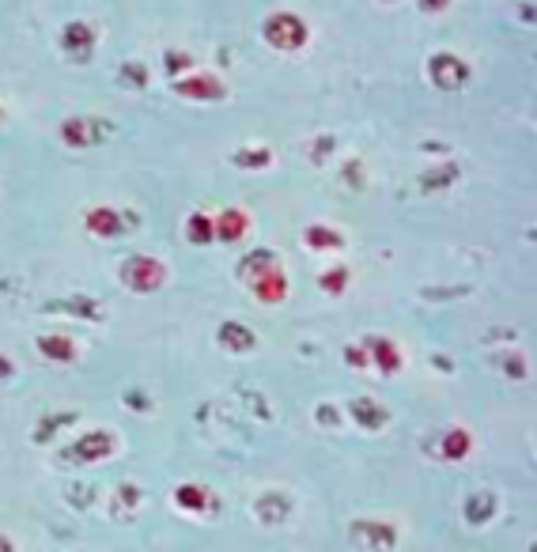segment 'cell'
I'll return each instance as SVG.
<instances>
[{"label":"cell","instance_id":"obj_18","mask_svg":"<svg viewBox=\"0 0 537 552\" xmlns=\"http://www.w3.org/2000/svg\"><path fill=\"white\" fill-rule=\"evenodd\" d=\"M144 503V492H140L137 484H118V492L110 496V515L114 518H129V515H137V507Z\"/></svg>","mask_w":537,"mask_h":552},{"label":"cell","instance_id":"obj_5","mask_svg":"<svg viewBox=\"0 0 537 552\" xmlns=\"http://www.w3.org/2000/svg\"><path fill=\"white\" fill-rule=\"evenodd\" d=\"M133 224H140L137 216H125L122 208H114V205H95L84 212V227L95 235V239H118V235H125Z\"/></svg>","mask_w":537,"mask_h":552},{"label":"cell","instance_id":"obj_34","mask_svg":"<svg viewBox=\"0 0 537 552\" xmlns=\"http://www.w3.org/2000/svg\"><path fill=\"white\" fill-rule=\"evenodd\" d=\"M330 144H333V140H330V137L322 140V144H314V163H322V159L330 156Z\"/></svg>","mask_w":537,"mask_h":552},{"label":"cell","instance_id":"obj_23","mask_svg":"<svg viewBox=\"0 0 537 552\" xmlns=\"http://www.w3.org/2000/svg\"><path fill=\"white\" fill-rule=\"evenodd\" d=\"M231 163L243 167V171H261V167L273 163V152H269L265 144H258V148H235V152H231Z\"/></svg>","mask_w":537,"mask_h":552},{"label":"cell","instance_id":"obj_26","mask_svg":"<svg viewBox=\"0 0 537 552\" xmlns=\"http://www.w3.org/2000/svg\"><path fill=\"white\" fill-rule=\"evenodd\" d=\"M163 69L171 72V76H178V72H197V61L186 50H167L163 53Z\"/></svg>","mask_w":537,"mask_h":552},{"label":"cell","instance_id":"obj_9","mask_svg":"<svg viewBox=\"0 0 537 552\" xmlns=\"http://www.w3.org/2000/svg\"><path fill=\"white\" fill-rule=\"evenodd\" d=\"M352 537L364 545V549H375V552H390L398 545V526L386 522V518H360L352 526Z\"/></svg>","mask_w":537,"mask_h":552},{"label":"cell","instance_id":"obj_3","mask_svg":"<svg viewBox=\"0 0 537 552\" xmlns=\"http://www.w3.org/2000/svg\"><path fill=\"white\" fill-rule=\"evenodd\" d=\"M428 80H432L439 91H462V87L473 80V69L469 61H462L458 53H432L428 57Z\"/></svg>","mask_w":537,"mask_h":552},{"label":"cell","instance_id":"obj_8","mask_svg":"<svg viewBox=\"0 0 537 552\" xmlns=\"http://www.w3.org/2000/svg\"><path fill=\"white\" fill-rule=\"evenodd\" d=\"M174 91L182 99H197V103H220L227 95V84L220 76H212V72H190V76L174 80Z\"/></svg>","mask_w":537,"mask_h":552},{"label":"cell","instance_id":"obj_24","mask_svg":"<svg viewBox=\"0 0 537 552\" xmlns=\"http://www.w3.org/2000/svg\"><path fill=\"white\" fill-rule=\"evenodd\" d=\"M186 242L193 246H212V216L205 212H190V220H186Z\"/></svg>","mask_w":537,"mask_h":552},{"label":"cell","instance_id":"obj_19","mask_svg":"<svg viewBox=\"0 0 537 552\" xmlns=\"http://www.w3.org/2000/svg\"><path fill=\"white\" fill-rule=\"evenodd\" d=\"M439 450H443L447 462H462V458H469V450H473V435L466 428H451V432L443 435Z\"/></svg>","mask_w":537,"mask_h":552},{"label":"cell","instance_id":"obj_16","mask_svg":"<svg viewBox=\"0 0 537 552\" xmlns=\"http://www.w3.org/2000/svg\"><path fill=\"white\" fill-rule=\"evenodd\" d=\"M216 341H220V348H227V352H254V348H258V337H254L250 326H243V322H224Z\"/></svg>","mask_w":537,"mask_h":552},{"label":"cell","instance_id":"obj_14","mask_svg":"<svg viewBox=\"0 0 537 552\" xmlns=\"http://www.w3.org/2000/svg\"><path fill=\"white\" fill-rule=\"evenodd\" d=\"M38 352L50 363H76V356H80V348H76V341H72L69 333H46V337H38Z\"/></svg>","mask_w":537,"mask_h":552},{"label":"cell","instance_id":"obj_25","mask_svg":"<svg viewBox=\"0 0 537 552\" xmlns=\"http://www.w3.org/2000/svg\"><path fill=\"white\" fill-rule=\"evenodd\" d=\"M348 280H352V269L348 265H333L326 273H318V288L326 295H341L348 288Z\"/></svg>","mask_w":537,"mask_h":552},{"label":"cell","instance_id":"obj_29","mask_svg":"<svg viewBox=\"0 0 537 552\" xmlns=\"http://www.w3.org/2000/svg\"><path fill=\"white\" fill-rule=\"evenodd\" d=\"M65 311L87 314V318H103V311L95 307V299H87V295H76V299H69V307H65Z\"/></svg>","mask_w":537,"mask_h":552},{"label":"cell","instance_id":"obj_21","mask_svg":"<svg viewBox=\"0 0 537 552\" xmlns=\"http://www.w3.org/2000/svg\"><path fill=\"white\" fill-rule=\"evenodd\" d=\"M492 515H496V496L492 492H473L466 500V518L473 526H485Z\"/></svg>","mask_w":537,"mask_h":552},{"label":"cell","instance_id":"obj_32","mask_svg":"<svg viewBox=\"0 0 537 552\" xmlns=\"http://www.w3.org/2000/svg\"><path fill=\"white\" fill-rule=\"evenodd\" d=\"M314 416H318L326 428H337V424H341V413H337L333 405H318V413H314Z\"/></svg>","mask_w":537,"mask_h":552},{"label":"cell","instance_id":"obj_4","mask_svg":"<svg viewBox=\"0 0 537 552\" xmlns=\"http://www.w3.org/2000/svg\"><path fill=\"white\" fill-rule=\"evenodd\" d=\"M114 133V125L106 118H65L61 121V144L65 148H95Z\"/></svg>","mask_w":537,"mask_h":552},{"label":"cell","instance_id":"obj_11","mask_svg":"<svg viewBox=\"0 0 537 552\" xmlns=\"http://www.w3.org/2000/svg\"><path fill=\"white\" fill-rule=\"evenodd\" d=\"M364 352H367V363H375L382 375H398L401 371V352L390 337H367Z\"/></svg>","mask_w":537,"mask_h":552},{"label":"cell","instance_id":"obj_2","mask_svg":"<svg viewBox=\"0 0 537 552\" xmlns=\"http://www.w3.org/2000/svg\"><path fill=\"white\" fill-rule=\"evenodd\" d=\"M122 284L137 295H152L167 284V265L152 254H133L122 261Z\"/></svg>","mask_w":537,"mask_h":552},{"label":"cell","instance_id":"obj_7","mask_svg":"<svg viewBox=\"0 0 537 552\" xmlns=\"http://www.w3.org/2000/svg\"><path fill=\"white\" fill-rule=\"evenodd\" d=\"M61 53H65V61H72V65H87L95 57V31H91V23H84V19L65 23V31H61Z\"/></svg>","mask_w":537,"mask_h":552},{"label":"cell","instance_id":"obj_12","mask_svg":"<svg viewBox=\"0 0 537 552\" xmlns=\"http://www.w3.org/2000/svg\"><path fill=\"white\" fill-rule=\"evenodd\" d=\"M250 292L258 295V303H265V307H277L288 299V273L273 269V273L258 276V280H250Z\"/></svg>","mask_w":537,"mask_h":552},{"label":"cell","instance_id":"obj_30","mask_svg":"<svg viewBox=\"0 0 537 552\" xmlns=\"http://www.w3.org/2000/svg\"><path fill=\"white\" fill-rule=\"evenodd\" d=\"M65 420H76V413H61V416H50V420H42V428L35 432V443H42V439H50Z\"/></svg>","mask_w":537,"mask_h":552},{"label":"cell","instance_id":"obj_27","mask_svg":"<svg viewBox=\"0 0 537 552\" xmlns=\"http://www.w3.org/2000/svg\"><path fill=\"white\" fill-rule=\"evenodd\" d=\"M454 178H458V167H454V163H447L443 171H428V174H424V190H447Z\"/></svg>","mask_w":537,"mask_h":552},{"label":"cell","instance_id":"obj_22","mask_svg":"<svg viewBox=\"0 0 537 552\" xmlns=\"http://www.w3.org/2000/svg\"><path fill=\"white\" fill-rule=\"evenodd\" d=\"M174 503L182 507V511H193V515H201L208 507V492L201 484H178L174 488Z\"/></svg>","mask_w":537,"mask_h":552},{"label":"cell","instance_id":"obj_35","mask_svg":"<svg viewBox=\"0 0 537 552\" xmlns=\"http://www.w3.org/2000/svg\"><path fill=\"white\" fill-rule=\"evenodd\" d=\"M0 552H16V545H12V541H8L4 534H0Z\"/></svg>","mask_w":537,"mask_h":552},{"label":"cell","instance_id":"obj_28","mask_svg":"<svg viewBox=\"0 0 537 552\" xmlns=\"http://www.w3.org/2000/svg\"><path fill=\"white\" fill-rule=\"evenodd\" d=\"M122 84H125V87H137V91H144V87H148V69H144L140 61H125Z\"/></svg>","mask_w":537,"mask_h":552},{"label":"cell","instance_id":"obj_1","mask_svg":"<svg viewBox=\"0 0 537 552\" xmlns=\"http://www.w3.org/2000/svg\"><path fill=\"white\" fill-rule=\"evenodd\" d=\"M261 38L273 46V50L280 53H295L307 46V38H311V31H307V23H303V16H295V12H269V16L261 19Z\"/></svg>","mask_w":537,"mask_h":552},{"label":"cell","instance_id":"obj_6","mask_svg":"<svg viewBox=\"0 0 537 552\" xmlns=\"http://www.w3.org/2000/svg\"><path fill=\"white\" fill-rule=\"evenodd\" d=\"M114 450H118V439L110 432H87L65 454H69V462H76V466H95V462L114 458Z\"/></svg>","mask_w":537,"mask_h":552},{"label":"cell","instance_id":"obj_10","mask_svg":"<svg viewBox=\"0 0 537 552\" xmlns=\"http://www.w3.org/2000/svg\"><path fill=\"white\" fill-rule=\"evenodd\" d=\"M250 231V216L243 208H224L216 220H212V239L216 242H243Z\"/></svg>","mask_w":537,"mask_h":552},{"label":"cell","instance_id":"obj_13","mask_svg":"<svg viewBox=\"0 0 537 552\" xmlns=\"http://www.w3.org/2000/svg\"><path fill=\"white\" fill-rule=\"evenodd\" d=\"M348 416H352L360 428H367V432H379V428H386V420H390V413L382 409L379 401H371V397L348 401Z\"/></svg>","mask_w":537,"mask_h":552},{"label":"cell","instance_id":"obj_20","mask_svg":"<svg viewBox=\"0 0 537 552\" xmlns=\"http://www.w3.org/2000/svg\"><path fill=\"white\" fill-rule=\"evenodd\" d=\"M303 242H307L311 250H341V246H345V235L326 224H311L303 231Z\"/></svg>","mask_w":537,"mask_h":552},{"label":"cell","instance_id":"obj_17","mask_svg":"<svg viewBox=\"0 0 537 552\" xmlns=\"http://www.w3.org/2000/svg\"><path fill=\"white\" fill-rule=\"evenodd\" d=\"M273 269H280V258L273 254V250H250L243 261H239V276H243L246 284L250 280H258V276H265V273H273Z\"/></svg>","mask_w":537,"mask_h":552},{"label":"cell","instance_id":"obj_31","mask_svg":"<svg viewBox=\"0 0 537 552\" xmlns=\"http://www.w3.org/2000/svg\"><path fill=\"white\" fill-rule=\"evenodd\" d=\"M345 363L352 367V371H367V367H371V363H367L364 345H348L345 348Z\"/></svg>","mask_w":537,"mask_h":552},{"label":"cell","instance_id":"obj_15","mask_svg":"<svg viewBox=\"0 0 537 552\" xmlns=\"http://www.w3.org/2000/svg\"><path fill=\"white\" fill-rule=\"evenodd\" d=\"M254 511H258V518L265 526H280V522H288V515H292V500L284 492H265V496H258Z\"/></svg>","mask_w":537,"mask_h":552},{"label":"cell","instance_id":"obj_33","mask_svg":"<svg viewBox=\"0 0 537 552\" xmlns=\"http://www.w3.org/2000/svg\"><path fill=\"white\" fill-rule=\"evenodd\" d=\"M503 371H507L511 379H522V375H526V367H522V356H507V360H503Z\"/></svg>","mask_w":537,"mask_h":552}]
</instances>
